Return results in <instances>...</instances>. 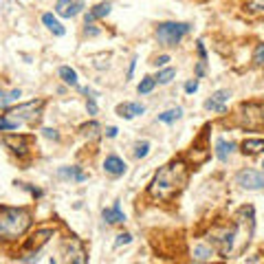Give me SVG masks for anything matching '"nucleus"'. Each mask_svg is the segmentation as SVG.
<instances>
[{
  "instance_id": "nucleus-1",
  "label": "nucleus",
  "mask_w": 264,
  "mask_h": 264,
  "mask_svg": "<svg viewBox=\"0 0 264 264\" xmlns=\"http://www.w3.org/2000/svg\"><path fill=\"white\" fill-rule=\"evenodd\" d=\"M187 180V167L183 161H172L165 167L156 172L152 185H150V196L158 198V200H167L176 192H180Z\"/></svg>"
},
{
  "instance_id": "nucleus-2",
  "label": "nucleus",
  "mask_w": 264,
  "mask_h": 264,
  "mask_svg": "<svg viewBox=\"0 0 264 264\" xmlns=\"http://www.w3.org/2000/svg\"><path fill=\"white\" fill-rule=\"evenodd\" d=\"M31 227V214L16 207H0V238L13 240Z\"/></svg>"
},
{
  "instance_id": "nucleus-3",
  "label": "nucleus",
  "mask_w": 264,
  "mask_h": 264,
  "mask_svg": "<svg viewBox=\"0 0 264 264\" xmlns=\"http://www.w3.org/2000/svg\"><path fill=\"white\" fill-rule=\"evenodd\" d=\"M189 29L192 26L187 22H163L156 26V40L163 46H176L189 33Z\"/></svg>"
},
{
  "instance_id": "nucleus-4",
  "label": "nucleus",
  "mask_w": 264,
  "mask_h": 264,
  "mask_svg": "<svg viewBox=\"0 0 264 264\" xmlns=\"http://www.w3.org/2000/svg\"><path fill=\"white\" fill-rule=\"evenodd\" d=\"M44 101L42 99H33V101H26V104L22 106H16V108H9L7 114L11 119H16V121L24 123V121H33L35 117H38V112L42 110Z\"/></svg>"
},
{
  "instance_id": "nucleus-5",
  "label": "nucleus",
  "mask_w": 264,
  "mask_h": 264,
  "mask_svg": "<svg viewBox=\"0 0 264 264\" xmlns=\"http://www.w3.org/2000/svg\"><path fill=\"white\" fill-rule=\"evenodd\" d=\"M236 183L242 189H264V172L258 170H242L238 172Z\"/></svg>"
},
{
  "instance_id": "nucleus-6",
  "label": "nucleus",
  "mask_w": 264,
  "mask_h": 264,
  "mask_svg": "<svg viewBox=\"0 0 264 264\" xmlns=\"http://www.w3.org/2000/svg\"><path fill=\"white\" fill-rule=\"evenodd\" d=\"M242 126L246 128H260L264 123V110L255 104H249V106H242Z\"/></svg>"
},
{
  "instance_id": "nucleus-7",
  "label": "nucleus",
  "mask_w": 264,
  "mask_h": 264,
  "mask_svg": "<svg viewBox=\"0 0 264 264\" xmlns=\"http://www.w3.org/2000/svg\"><path fill=\"white\" fill-rule=\"evenodd\" d=\"M84 9L82 0H57L55 2V13L62 18H75L79 16Z\"/></svg>"
},
{
  "instance_id": "nucleus-8",
  "label": "nucleus",
  "mask_w": 264,
  "mask_h": 264,
  "mask_svg": "<svg viewBox=\"0 0 264 264\" xmlns=\"http://www.w3.org/2000/svg\"><path fill=\"white\" fill-rule=\"evenodd\" d=\"M229 97H231V92H229L227 88H220V90H216L214 95H211V99L205 101V110H211V112H224V104L229 101Z\"/></svg>"
},
{
  "instance_id": "nucleus-9",
  "label": "nucleus",
  "mask_w": 264,
  "mask_h": 264,
  "mask_svg": "<svg viewBox=\"0 0 264 264\" xmlns=\"http://www.w3.org/2000/svg\"><path fill=\"white\" fill-rule=\"evenodd\" d=\"M51 238H53V229H40V231H35L33 236L26 240L24 246H26L29 251H38L40 246H44L48 240H51Z\"/></svg>"
},
{
  "instance_id": "nucleus-10",
  "label": "nucleus",
  "mask_w": 264,
  "mask_h": 264,
  "mask_svg": "<svg viewBox=\"0 0 264 264\" xmlns=\"http://www.w3.org/2000/svg\"><path fill=\"white\" fill-rule=\"evenodd\" d=\"M64 249H66V253H68V262H73V264H84L86 262V253H84V246H82V242L79 240L66 242Z\"/></svg>"
},
{
  "instance_id": "nucleus-11",
  "label": "nucleus",
  "mask_w": 264,
  "mask_h": 264,
  "mask_svg": "<svg viewBox=\"0 0 264 264\" xmlns=\"http://www.w3.org/2000/svg\"><path fill=\"white\" fill-rule=\"evenodd\" d=\"M2 141H4V145H7L11 152H16V154H26V136L24 134H4L2 136Z\"/></svg>"
},
{
  "instance_id": "nucleus-12",
  "label": "nucleus",
  "mask_w": 264,
  "mask_h": 264,
  "mask_svg": "<svg viewBox=\"0 0 264 264\" xmlns=\"http://www.w3.org/2000/svg\"><path fill=\"white\" fill-rule=\"evenodd\" d=\"M233 238H236V231H222V233H216L214 236V244L220 249L222 255H229V251L233 249Z\"/></svg>"
},
{
  "instance_id": "nucleus-13",
  "label": "nucleus",
  "mask_w": 264,
  "mask_h": 264,
  "mask_svg": "<svg viewBox=\"0 0 264 264\" xmlns=\"http://www.w3.org/2000/svg\"><path fill=\"white\" fill-rule=\"evenodd\" d=\"M143 112H145V106H141V104H130V101H126V104L117 106V114L123 119H134Z\"/></svg>"
},
{
  "instance_id": "nucleus-14",
  "label": "nucleus",
  "mask_w": 264,
  "mask_h": 264,
  "mask_svg": "<svg viewBox=\"0 0 264 264\" xmlns=\"http://www.w3.org/2000/svg\"><path fill=\"white\" fill-rule=\"evenodd\" d=\"M101 216H104V220L108 224H121V222H126V214L121 211V205H119V202H114L112 207L104 209V211H101Z\"/></svg>"
},
{
  "instance_id": "nucleus-15",
  "label": "nucleus",
  "mask_w": 264,
  "mask_h": 264,
  "mask_svg": "<svg viewBox=\"0 0 264 264\" xmlns=\"http://www.w3.org/2000/svg\"><path fill=\"white\" fill-rule=\"evenodd\" d=\"M126 167H128V165H126V163H123L119 156H108V158L104 161V170L108 172L110 176H121L123 172H126Z\"/></svg>"
},
{
  "instance_id": "nucleus-16",
  "label": "nucleus",
  "mask_w": 264,
  "mask_h": 264,
  "mask_svg": "<svg viewBox=\"0 0 264 264\" xmlns=\"http://www.w3.org/2000/svg\"><path fill=\"white\" fill-rule=\"evenodd\" d=\"M242 152L249 154V156L264 152V139H244L242 141Z\"/></svg>"
},
{
  "instance_id": "nucleus-17",
  "label": "nucleus",
  "mask_w": 264,
  "mask_h": 264,
  "mask_svg": "<svg viewBox=\"0 0 264 264\" xmlns=\"http://www.w3.org/2000/svg\"><path fill=\"white\" fill-rule=\"evenodd\" d=\"M110 9H112V4H110V2L95 4V7H92V11L86 13V24H88V22H92V20H97V18H106L110 13Z\"/></svg>"
},
{
  "instance_id": "nucleus-18",
  "label": "nucleus",
  "mask_w": 264,
  "mask_h": 264,
  "mask_svg": "<svg viewBox=\"0 0 264 264\" xmlns=\"http://www.w3.org/2000/svg\"><path fill=\"white\" fill-rule=\"evenodd\" d=\"M233 148L236 145L231 143V141H224V139H218L216 141V156L220 158V161H227L229 156H231V152H233Z\"/></svg>"
},
{
  "instance_id": "nucleus-19",
  "label": "nucleus",
  "mask_w": 264,
  "mask_h": 264,
  "mask_svg": "<svg viewBox=\"0 0 264 264\" xmlns=\"http://www.w3.org/2000/svg\"><path fill=\"white\" fill-rule=\"evenodd\" d=\"M42 22H44V26H46V29L51 31L53 35H64V33H66V29L55 20V18H53V13H44V16H42Z\"/></svg>"
},
{
  "instance_id": "nucleus-20",
  "label": "nucleus",
  "mask_w": 264,
  "mask_h": 264,
  "mask_svg": "<svg viewBox=\"0 0 264 264\" xmlns=\"http://www.w3.org/2000/svg\"><path fill=\"white\" fill-rule=\"evenodd\" d=\"M60 77L64 79V84H68V86L73 88H79V79H77V73H75L70 66H62L60 68Z\"/></svg>"
},
{
  "instance_id": "nucleus-21",
  "label": "nucleus",
  "mask_w": 264,
  "mask_h": 264,
  "mask_svg": "<svg viewBox=\"0 0 264 264\" xmlns=\"http://www.w3.org/2000/svg\"><path fill=\"white\" fill-rule=\"evenodd\" d=\"M211 255H214V249H209L207 244H198L196 249H194L192 258L196 260V262H207V260H211Z\"/></svg>"
},
{
  "instance_id": "nucleus-22",
  "label": "nucleus",
  "mask_w": 264,
  "mask_h": 264,
  "mask_svg": "<svg viewBox=\"0 0 264 264\" xmlns=\"http://www.w3.org/2000/svg\"><path fill=\"white\" fill-rule=\"evenodd\" d=\"M57 174H60L62 178H75V180H79V183H82V180H86V174H82V172H79V167H60V172H57Z\"/></svg>"
},
{
  "instance_id": "nucleus-23",
  "label": "nucleus",
  "mask_w": 264,
  "mask_h": 264,
  "mask_svg": "<svg viewBox=\"0 0 264 264\" xmlns=\"http://www.w3.org/2000/svg\"><path fill=\"white\" fill-rule=\"evenodd\" d=\"M180 114H183V110L180 108H170V110H165V112L158 114V121L161 123H174L176 119H180Z\"/></svg>"
},
{
  "instance_id": "nucleus-24",
  "label": "nucleus",
  "mask_w": 264,
  "mask_h": 264,
  "mask_svg": "<svg viewBox=\"0 0 264 264\" xmlns=\"http://www.w3.org/2000/svg\"><path fill=\"white\" fill-rule=\"evenodd\" d=\"M154 86H156V79L154 77H143L139 82V86H136V90H139V95H148V92H152Z\"/></svg>"
},
{
  "instance_id": "nucleus-25",
  "label": "nucleus",
  "mask_w": 264,
  "mask_h": 264,
  "mask_svg": "<svg viewBox=\"0 0 264 264\" xmlns=\"http://www.w3.org/2000/svg\"><path fill=\"white\" fill-rule=\"evenodd\" d=\"M22 123L16 121V119H11L9 114H4V117H0V130H18Z\"/></svg>"
},
{
  "instance_id": "nucleus-26",
  "label": "nucleus",
  "mask_w": 264,
  "mask_h": 264,
  "mask_svg": "<svg viewBox=\"0 0 264 264\" xmlns=\"http://www.w3.org/2000/svg\"><path fill=\"white\" fill-rule=\"evenodd\" d=\"M174 77H176V70L174 68H163V70H158V75L154 79H156L158 84H170Z\"/></svg>"
},
{
  "instance_id": "nucleus-27",
  "label": "nucleus",
  "mask_w": 264,
  "mask_h": 264,
  "mask_svg": "<svg viewBox=\"0 0 264 264\" xmlns=\"http://www.w3.org/2000/svg\"><path fill=\"white\" fill-rule=\"evenodd\" d=\"M150 154V143L148 141H139V143L134 145V156L136 158H145Z\"/></svg>"
},
{
  "instance_id": "nucleus-28",
  "label": "nucleus",
  "mask_w": 264,
  "mask_h": 264,
  "mask_svg": "<svg viewBox=\"0 0 264 264\" xmlns=\"http://www.w3.org/2000/svg\"><path fill=\"white\" fill-rule=\"evenodd\" d=\"M244 9L251 13H258V11H264V0H246L244 2Z\"/></svg>"
},
{
  "instance_id": "nucleus-29",
  "label": "nucleus",
  "mask_w": 264,
  "mask_h": 264,
  "mask_svg": "<svg viewBox=\"0 0 264 264\" xmlns=\"http://www.w3.org/2000/svg\"><path fill=\"white\" fill-rule=\"evenodd\" d=\"M253 64L255 66H264V42L255 46V51H253Z\"/></svg>"
},
{
  "instance_id": "nucleus-30",
  "label": "nucleus",
  "mask_w": 264,
  "mask_h": 264,
  "mask_svg": "<svg viewBox=\"0 0 264 264\" xmlns=\"http://www.w3.org/2000/svg\"><path fill=\"white\" fill-rule=\"evenodd\" d=\"M18 97H22V92H20V90H11L9 95H0V106L11 104V101H16Z\"/></svg>"
},
{
  "instance_id": "nucleus-31",
  "label": "nucleus",
  "mask_w": 264,
  "mask_h": 264,
  "mask_svg": "<svg viewBox=\"0 0 264 264\" xmlns=\"http://www.w3.org/2000/svg\"><path fill=\"white\" fill-rule=\"evenodd\" d=\"M82 132H84L86 136H95L97 132H99V123H97V121L86 123V126H82Z\"/></svg>"
},
{
  "instance_id": "nucleus-32",
  "label": "nucleus",
  "mask_w": 264,
  "mask_h": 264,
  "mask_svg": "<svg viewBox=\"0 0 264 264\" xmlns=\"http://www.w3.org/2000/svg\"><path fill=\"white\" fill-rule=\"evenodd\" d=\"M130 242H132L130 233H119L117 240H114V249H119V246H123V244H130Z\"/></svg>"
},
{
  "instance_id": "nucleus-33",
  "label": "nucleus",
  "mask_w": 264,
  "mask_h": 264,
  "mask_svg": "<svg viewBox=\"0 0 264 264\" xmlns=\"http://www.w3.org/2000/svg\"><path fill=\"white\" fill-rule=\"evenodd\" d=\"M42 134L46 136V139H53V141H60V134H57V130H53V128H44Z\"/></svg>"
},
{
  "instance_id": "nucleus-34",
  "label": "nucleus",
  "mask_w": 264,
  "mask_h": 264,
  "mask_svg": "<svg viewBox=\"0 0 264 264\" xmlns=\"http://www.w3.org/2000/svg\"><path fill=\"white\" fill-rule=\"evenodd\" d=\"M196 90H198V82H196V79H192V82L185 84V92H187V95H192V92H196Z\"/></svg>"
},
{
  "instance_id": "nucleus-35",
  "label": "nucleus",
  "mask_w": 264,
  "mask_h": 264,
  "mask_svg": "<svg viewBox=\"0 0 264 264\" xmlns=\"http://www.w3.org/2000/svg\"><path fill=\"white\" fill-rule=\"evenodd\" d=\"M86 108H88V114H97V104H95V97H88V104H86Z\"/></svg>"
},
{
  "instance_id": "nucleus-36",
  "label": "nucleus",
  "mask_w": 264,
  "mask_h": 264,
  "mask_svg": "<svg viewBox=\"0 0 264 264\" xmlns=\"http://www.w3.org/2000/svg\"><path fill=\"white\" fill-rule=\"evenodd\" d=\"M84 33L90 35V38H92V35H99V29H97V26H92L90 22H88V24H86V31H84Z\"/></svg>"
},
{
  "instance_id": "nucleus-37",
  "label": "nucleus",
  "mask_w": 264,
  "mask_h": 264,
  "mask_svg": "<svg viewBox=\"0 0 264 264\" xmlns=\"http://www.w3.org/2000/svg\"><path fill=\"white\" fill-rule=\"evenodd\" d=\"M167 62H170V55H158L156 60H154V66H165Z\"/></svg>"
},
{
  "instance_id": "nucleus-38",
  "label": "nucleus",
  "mask_w": 264,
  "mask_h": 264,
  "mask_svg": "<svg viewBox=\"0 0 264 264\" xmlns=\"http://www.w3.org/2000/svg\"><path fill=\"white\" fill-rule=\"evenodd\" d=\"M117 128L114 126H110V128H106V136H108V139H114V136H117Z\"/></svg>"
},
{
  "instance_id": "nucleus-39",
  "label": "nucleus",
  "mask_w": 264,
  "mask_h": 264,
  "mask_svg": "<svg viewBox=\"0 0 264 264\" xmlns=\"http://www.w3.org/2000/svg\"><path fill=\"white\" fill-rule=\"evenodd\" d=\"M134 66H136V55L132 57V62H130V68H128V77H132V73H134Z\"/></svg>"
},
{
  "instance_id": "nucleus-40",
  "label": "nucleus",
  "mask_w": 264,
  "mask_h": 264,
  "mask_svg": "<svg viewBox=\"0 0 264 264\" xmlns=\"http://www.w3.org/2000/svg\"><path fill=\"white\" fill-rule=\"evenodd\" d=\"M198 53H200V57L205 60L207 57V53H205V46H202V42H198Z\"/></svg>"
},
{
  "instance_id": "nucleus-41",
  "label": "nucleus",
  "mask_w": 264,
  "mask_h": 264,
  "mask_svg": "<svg viewBox=\"0 0 264 264\" xmlns=\"http://www.w3.org/2000/svg\"><path fill=\"white\" fill-rule=\"evenodd\" d=\"M196 73H198V77H200V75H205V64H202V62H200V64H198Z\"/></svg>"
},
{
  "instance_id": "nucleus-42",
  "label": "nucleus",
  "mask_w": 264,
  "mask_h": 264,
  "mask_svg": "<svg viewBox=\"0 0 264 264\" xmlns=\"http://www.w3.org/2000/svg\"><path fill=\"white\" fill-rule=\"evenodd\" d=\"M262 170H264V163H262Z\"/></svg>"
}]
</instances>
